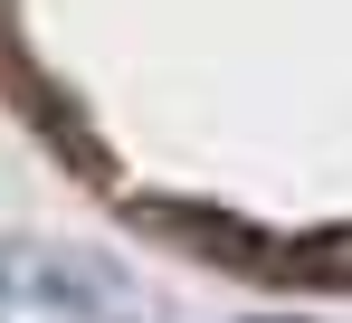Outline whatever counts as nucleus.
Segmentation results:
<instances>
[{
	"instance_id": "nucleus-1",
	"label": "nucleus",
	"mask_w": 352,
	"mask_h": 323,
	"mask_svg": "<svg viewBox=\"0 0 352 323\" xmlns=\"http://www.w3.org/2000/svg\"><path fill=\"white\" fill-rule=\"evenodd\" d=\"M276 285H333V295H352V228L286 238V247H276Z\"/></svg>"
}]
</instances>
